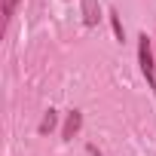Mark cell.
I'll return each mask as SVG.
<instances>
[{"mask_svg":"<svg viewBox=\"0 0 156 156\" xmlns=\"http://www.w3.org/2000/svg\"><path fill=\"white\" fill-rule=\"evenodd\" d=\"M138 61H141V70L147 76V83L156 86V67H153V49H150V37L141 34L138 37Z\"/></svg>","mask_w":156,"mask_h":156,"instance_id":"obj_1","label":"cell"},{"mask_svg":"<svg viewBox=\"0 0 156 156\" xmlns=\"http://www.w3.org/2000/svg\"><path fill=\"white\" fill-rule=\"evenodd\" d=\"M80 9H83V25L95 28L98 19H101V3H98V0H80Z\"/></svg>","mask_w":156,"mask_h":156,"instance_id":"obj_2","label":"cell"},{"mask_svg":"<svg viewBox=\"0 0 156 156\" xmlns=\"http://www.w3.org/2000/svg\"><path fill=\"white\" fill-rule=\"evenodd\" d=\"M80 126H83V113H80V110H70V113H67V122H64V129H61V138L70 141L76 132H80Z\"/></svg>","mask_w":156,"mask_h":156,"instance_id":"obj_3","label":"cell"},{"mask_svg":"<svg viewBox=\"0 0 156 156\" xmlns=\"http://www.w3.org/2000/svg\"><path fill=\"white\" fill-rule=\"evenodd\" d=\"M55 122H58V113H55V110H46L43 119H40V129H37V132H40V135H49V132L55 129Z\"/></svg>","mask_w":156,"mask_h":156,"instance_id":"obj_4","label":"cell"},{"mask_svg":"<svg viewBox=\"0 0 156 156\" xmlns=\"http://www.w3.org/2000/svg\"><path fill=\"white\" fill-rule=\"evenodd\" d=\"M110 25H113V34H116V40L122 43V40H126V28H122V22H119V16H116V12H110Z\"/></svg>","mask_w":156,"mask_h":156,"instance_id":"obj_5","label":"cell"},{"mask_svg":"<svg viewBox=\"0 0 156 156\" xmlns=\"http://www.w3.org/2000/svg\"><path fill=\"white\" fill-rule=\"evenodd\" d=\"M22 3V0H3V22H9L16 16V6Z\"/></svg>","mask_w":156,"mask_h":156,"instance_id":"obj_6","label":"cell"}]
</instances>
